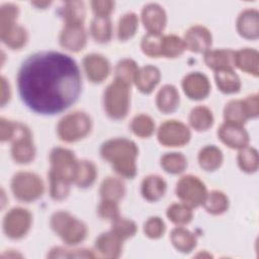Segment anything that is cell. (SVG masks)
<instances>
[{"label": "cell", "instance_id": "cell-13", "mask_svg": "<svg viewBox=\"0 0 259 259\" xmlns=\"http://www.w3.org/2000/svg\"><path fill=\"white\" fill-rule=\"evenodd\" d=\"M183 41L186 50L196 54H204L210 50L212 45V35L205 26L195 24L185 31Z\"/></svg>", "mask_w": 259, "mask_h": 259}, {"label": "cell", "instance_id": "cell-49", "mask_svg": "<svg viewBox=\"0 0 259 259\" xmlns=\"http://www.w3.org/2000/svg\"><path fill=\"white\" fill-rule=\"evenodd\" d=\"M115 3L113 1H92L91 8L94 16L109 17V15L114 10Z\"/></svg>", "mask_w": 259, "mask_h": 259}, {"label": "cell", "instance_id": "cell-8", "mask_svg": "<svg viewBox=\"0 0 259 259\" xmlns=\"http://www.w3.org/2000/svg\"><path fill=\"white\" fill-rule=\"evenodd\" d=\"M175 193L181 202L195 208L202 205L207 190L205 184L197 176L189 174L177 181Z\"/></svg>", "mask_w": 259, "mask_h": 259}, {"label": "cell", "instance_id": "cell-33", "mask_svg": "<svg viewBox=\"0 0 259 259\" xmlns=\"http://www.w3.org/2000/svg\"><path fill=\"white\" fill-rule=\"evenodd\" d=\"M249 118L250 117L243 100L233 99L226 103L224 107L225 122L243 125Z\"/></svg>", "mask_w": 259, "mask_h": 259}, {"label": "cell", "instance_id": "cell-38", "mask_svg": "<svg viewBox=\"0 0 259 259\" xmlns=\"http://www.w3.org/2000/svg\"><path fill=\"white\" fill-rule=\"evenodd\" d=\"M139 27V17L134 12L124 13L117 23V39L127 41L133 38Z\"/></svg>", "mask_w": 259, "mask_h": 259}, {"label": "cell", "instance_id": "cell-43", "mask_svg": "<svg viewBox=\"0 0 259 259\" xmlns=\"http://www.w3.org/2000/svg\"><path fill=\"white\" fill-rule=\"evenodd\" d=\"M110 231H112L115 235H117L119 238L125 241L136 235L138 227L134 221L118 217L117 219L111 222Z\"/></svg>", "mask_w": 259, "mask_h": 259}, {"label": "cell", "instance_id": "cell-41", "mask_svg": "<svg viewBox=\"0 0 259 259\" xmlns=\"http://www.w3.org/2000/svg\"><path fill=\"white\" fill-rule=\"evenodd\" d=\"M139 67L137 63L130 58H124L116 64L114 68V79L125 84L132 85L134 83Z\"/></svg>", "mask_w": 259, "mask_h": 259}, {"label": "cell", "instance_id": "cell-21", "mask_svg": "<svg viewBox=\"0 0 259 259\" xmlns=\"http://www.w3.org/2000/svg\"><path fill=\"white\" fill-rule=\"evenodd\" d=\"M161 80L160 70L153 65H146L139 68L134 84L143 94H150L154 91Z\"/></svg>", "mask_w": 259, "mask_h": 259}, {"label": "cell", "instance_id": "cell-1", "mask_svg": "<svg viewBox=\"0 0 259 259\" xmlns=\"http://www.w3.org/2000/svg\"><path fill=\"white\" fill-rule=\"evenodd\" d=\"M17 91L23 104L40 115H56L71 107L82 92V76L70 56L42 51L27 57L17 73Z\"/></svg>", "mask_w": 259, "mask_h": 259}, {"label": "cell", "instance_id": "cell-15", "mask_svg": "<svg viewBox=\"0 0 259 259\" xmlns=\"http://www.w3.org/2000/svg\"><path fill=\"white\" fill-rule=\"evenodd\" d=\"M141 20L148 33L162 34L167 24V14L158 3H148L142 9Z\"/></svg>", "mask_w": 259, "mask_h": 259}, {"label": "cell", "instance_id": "cell-7", "mask_svg": "<svg viewBox=\"0 0 259 259\" xmlns=\"http://www.w3.org/2000/svg\"><path fill=\"white\" fill-rule=\"evenodd\" d=\"M10 188L13 196L25 203L33 202L39 199L45 191V186L41 178L32 172L20 171L13 175Z\"/></svg>", "mask_w": 259, "mask_h": 259}, {"label": "cell", "instance_id": "cell-47", "mask_svg": "<svg viewBox=\"0 0 259 259\" xmlns=\"http://www.w3.org/2000/svg\"><path fill=\"white\" fill-rule=\"evenodd\" d=\"M90 250L87 249H76L72 253L69 254V257H90L94 258L96 257V254H93L92 252H89ZM67 249L63 247H55L51 250V253L48 254L49 257H67Z\"/></svg>", "mask_w": 259, "mask_h": 259}, {"label": "cell", "instance_id": "cell-52", "mask_svg": "<svg viewBox=\"0 0 259 259\" xmlns=\"http://www.w3.org/2000/svg\"><path fill=\"white\" fill-rule=\"evenodd\" d=\"M51 4H52L51 1H40V2L39 1H34V2H31V5L35 6L38 9H46Z\"/></svg>", "mask_w": 259, "mask_h": 259}, {"label": "cell", "instance_id": "cell-29", "mask_svg": "<svg viewBox=\"0 0 259 259\" xmlns=\"http://www.w3.org/2000/svg\"><path fill=\"white\" fill-rule=\"evenodd\" d=\"M214 81L218 89L224 94H235L241 89V81L233 69L214 72Z\"/></svg>", "mask_w": 259, "mask_h": 259}, {"label": "cell", "instance_id": "cell-40", "mask_svg": "<svg viewBox=\"0 0 259 259\" xmlns=\"http://www.w3.org/2000/svg\"><path fill=\"white\" fill-rule=\"evenodd\" d=\"M186 50L183 38L175 34L162 35L161 39V57L174 59L180 57Z\"/></svg>", "mask_w": 259, "mask_h": 259}, {"label": "cell", "instance_id": "cell-2", "mask_svg": "<svg viewBox=\"0 0 259 259\" xmlns=\"http://www.w3.org/2000/svg\"><path fill=\"white\" fill-rule=\"evenodd\" d=\"M78 160L74 153L63 147H56L50 153L51 168L48 173L50 195L56 201L64 200L70 193L74 183Z\"/></svg>", "mask_w": 259, "mask_h": 259}, {"label": "cell", "instance_id": "cell-17", "mask_svg": "<svg viewBox=\"0 0 259 259\" xmlns=\"http://www.w3.org/2000/svg\"><path fill=\"white\" fill-rule=\"evenodd\" d=\"M59 41L61 47L69 52L78 53L82 51L87 44L84 24H64Z\"/></svg>", "mask_w": 259, "mask_h": 259}, {"label": "cell", "instance_id": "cell-24", "mask_svg": "<svg viewBox=\"0 0 259 259\" xmlns=\"http://www.w3.org/2000/svg\"><path fill=\"white\" fill-rule=\"evenodd\" d=\"M203 61L205 65L214 72L233 69L234 51L227 49L209 50L204 53Z\"/></svg>", "mask_w": 259, "mask_h": 259}, {"label": "cell", "instance_id": "cell-51", "mask_svg": "<svg viewBox=\"0 0 259 259\" xmlns=\"http://www.w3.org/2000/svg\"><path fill=\"white\" fill-rule=\"evenodd\" d=\"M1 81V97H0V102L1 106H5L7 102H9L11 98V88L10 84L7 81V79L4 76H1L0 78Z\"/></svg>", "mask_w": 259, "mask_h": 259}, {"label": "cell", "instance_id": "cell-36", "mask_svg": "<svg viewBox=\"0 0 259 259\" xmlns=\"http://www.w3.org/2000/svg\"><path fill=\"white\" fill-rule=\"evenodd\" d=\"M162 169L171 175H178L187 168V159L182 153H166L160 159Z\"/></svg>", "mask_w": 259, "mask_h": 259}, {"label": "cell", "instance_id": "cell-48", "mask_svg": "<svg viewBox=\"0 0 259 259\" xmlns=\"http://www.w3.org/2000/svg\"><path fill=\"white\" fill-rule=\"evenodd\" d=\"M17 128V121H11L4 117L0 118V140L1 142L12 141Z\"/></svg>", "mask_w": 259, "mask_h": 259}, {"label": "cell", "instance_id": "cell-32", "mask_svg": "<svg viewBox=\"0 0 259 259\" xmlns=\"http://www.w3.org/2000/svg\"><path fill=\"white\" fill-rule=\"evenodd\" d=\"M99 194L101 199L119 201L125 194V185L123 181L116 177H107L100 184Z\"/></svg>", "mask_w": 259, "mask_h": 259}, {"label": "cell", "instance_id": "cell-27", "mask_svg": "<svg viewBox=\"0 0 259 259\" xmlns=\"http://www.w3.org/2000/svg\"><path fill=\"white\" fill-rule=\"evenodd\" d=\"M170 241L173 247L181 253H190L197 244L196 237L184 226H177L171 231Z\"/></svg>", "mask_w": 259, "mask_h": 259}, {"label": "cell", "instance_id": "cell-28", "mask_svg": "<svg viewBox=\"0 0 259 259\" xmlns=\"http://www.w3.org/2000/svg\"><path fill=\"white\" fill-rule=\"evenodd\" d=\"M97 167L89 160H78L74 178V184L79 188H88L93 185L97 177Z\"/></svg>", "mask_w": 259, "mask_h": 259}, {"label": "cell", "instance_id": "cell-5", "mask_svg": "<svg viewBox=\"0 0 259 259\" xmlns=\"http://www.w3.org/2000/svg\"><path fill=\"white\" fill-rule=\"evenodd\" d=\"M102 103L105 113L111 119L125 118L131 109V85L114 79L105 88Z\"/></svg>", "mask_w": 259, "mask_h": 259}, {"label": "cell", "instance_id": "cell-45", "mask_svg": "<svg viewBox=\"0 0 259 259\" xmlns=\"http://www.w3.org/2000/svg\"><path fill=\"white\" fill-rule=\"evenodd\" d=\"M166 231L164 221L159 217H151L144 224L145 236L152 240H157L163 237Z\"/></svg>", "mask_w": 259, "mask_h": 259}, {"label": "cell", "instance_id": "cell-20", "mask_svg": "<svg viewBox=\"0 0 259 259\" xmlns=\"http://www.w3.org/2000/svg\"><path fill=\"white\" fill-rule=\"evenodd\" d=\"M123 242L124 241L112 231H108L100 234V236L96 238L94 248L102 257L117 258L121 254Z\"/></svg>", "mask_w": 259, "mask_h": 259}, {"label": "cell", "instance_id": "cell-22", "mask_svg": "<svg viewBox=\"0 0 259 259\" xmlns=\"http://www.w3.org/2000/svg\"><path fill=\"white\" fill-rule=\"evenodd\" d=\"M167 183L163 177L157 174L146 176L141 183V194L149 202H156L164 197Z\"/></svg>", "mask_w": 259, "mask_h": 259}, {"label": "cell", "instance_id": "cell-16", "mask_svg": "<svg viewBox=\"0 0 259 259\" xmlns=\"http://www.w3.org/2000/svg\"><path fill=\"white\" fill-rule=\"evenodd\" d=\"M219 140L230 149L240 150L249 145V135L243 125L225 122L218 130Z\"/></svg>", "mask_w": 259, "mask_h": 259}, {"label": "cell", "instance_id": "cell-23", "mask_svg": "<svg viewBox=\"0 0 259 259\" xmlns=\"http://www.w3.org/2000/svg\"><path fill=\"white\" fill-rule=\"evenodd\" d=\"M180 104V96L177 88L172 84L164 85L156 95V105L160 112L170 114L175 112Z\"/></svg>", "mask_w": 259, "mask_h": 259}, {"label": "cell", "instance_id": "cell-42", "mask_svg": "<svg viewBox=\"0 0 259 259\" xmlns=\"http://www.w3.org/2000/svg\"><path fill=\"white\" fill-rule=\"evenodd\" d=\"M130 126L132 133L142 139L151 137L155 132V122L153 118L144 113L136 115L132 119Z\"/></svg>", "mask_w": 259, "mask_h": 259}, {"label": "cell", "instance_id": "cell-19", "mask_svg": "<svg viewBox=\"0 0 259 259\" xmlns=\"http://www.w3.org/2000/svg\"><path fill=\"white\" fill-rule=\"evenodd\" d=\"M0 36L2 42L10 50H21L27 42L26 29L17 24L16 21L0 24Z\"/></svg>", "mask_w": 259, "mask_h": 259}, {"label": "cell", "instance_id": "cell-14", "mask_svg": "<svg viewBox=\"0 0 259 259\" xmlns=\"http://www.w3.org/2000/svg\"><path fill=\"white\" fill-rule=\"evenodd\" d=\"M87 79L94 83H102L110 73V63L102 55L91 53L86 55L82 61Z\"/></svg>", "mask_w": 259, "mask_h": 259}, {"label": "cell", "instance_id": "cell-35", "mask_svg": "<svg viewBox=\"0 0 259 259\" xmlns=\"http://www.w3.org/2000/svg\"><path fill=\"white\" fill-rule=\"evenodd\" d=\"M64 24H84L86 9L83 1H67L62 7Z\"/></svg>", "mask_w": 259, "mask_h": 259}, {"label": "cell", "instance_id": "cell-26", "mask_svg": "<svg viewBox=\"0 0 259 259\" xmlns=\"http://www.w3.org/2000/svg\"><path fill=\"white\" fill-rule=\"evenodd\" d=\"M224 161L222 150L214 145H206L201 148L197 155V162L199 167L206 172H213L218 170Z\"/></svg>", "mask_w": 259, "mask_h": 259}, {"label": "cell", "instance_id": "cell-34", "mask_svg": "<svg viewBox=\"0 0 259 259\" xmlns=\"http://www.w3.org/2000/svg\"><path fill=\"white\" fill-rule=\"evenodd\" d=\"M229 204V198L223 191L212 190L206 194L202 206L207 213L212 215H220L228 210Z\"/></svg>", "mask_w": 259, "mask_h": 259}, {"label": "cell", "instance_id": "cell-12", "mask_svg": "<svg viewBox=\"0 0 259 259\" xmlns=\"http://www.w3.org/2000/svg\"><path fill=\"white\" fill-rule=\"evenodd\" d=\"M181 86L184 94L194 101L205 99L209 95L211 88L208 78L200 72H191L185 75Z\"/></svg>", "mask_w": 259, "mask_h": 259}, {"label": "cell", "instance_id": "cell-11", "mask_svg": "<svg viewBox=\"0 0 259 259\" xmlns=\"http://www.w3.org/2000/svg\"><path fill=\"white\" fill-rule=\"evenodd\" d=\"M189 127L180 120L171 119L164 121L158 128V142L164 147H183L190 141Z\"/></svg>", "mask_w": 259, "mask_h": 259}, {"label": "cell", "instance_id": "cell-3", "mask_svg": "<svg viewBox=\"0 0 259 259\" xmlns=\"http://www.w3.org/2000/svg\"><path fill=\"white\" fill-rule=\"evenodd\" d=\"M99 153L101 158L111 165L118 176L125 179L136 177L139 149L134 141L126 138L107 140L101 145Z\"/></svg>", "mask_w": 259, "mask_h": 259}, {"label": "cell", "instance_id": "cell-30", "mask_svg": "<svg viewBox=\"0 0 259 259\" xmlns=\"http://www.w3.org/2000/svg\"><path fill=\"white\" fill-rule=\"evenodd\" d=\"M190 126L196 132H205L213 124L214 117L212 111L204 106L198 105L191 109L188 116Z\"/></svg>", "mask_w": 259, "mask_h": 259}, {"label": "cell", "instance_id": "cell-6", "mask_svg": "<svg viewBox=\"0 0 259 259\" xmlns=\"http://www.w3.org/2000/svg\"><path fill=\"white\" fill-rule=\"evenodd\" d=\"M92 125V119L87 112L75 110L64 115L59 120L57 135L65 143H76L91 133Z\"/></svg>", "mask_w": 259, "mask_h": 259}, {"label": "cell", "instance_id": "cell-31", "mask_svg": "<svg viewBox=\"0 0 259 259\" xmlns=\"http://www.w3.org/2000/svg\"><path fill=\"white\" fill-rule=\"evenodd\" d=\"M90 34L98 44H107L112 37V24L110 17L94 16L90 24Z\"/></svg>", "mask_w": 259, "mask_h": 259}, {"label": "cell", "instance_id": "cell-46", "mask_svg": "<svg viewBox=\"0 0 259 259\" xmlns=\"http://www.w3.org/2000/svg\"><path fill=\"white\" fill-rule=\"evenodd\" d=\"M97 213L98 215L105 221H114L119 214V206L118 202L114 200H108V199H101L98 207H97Z\"/></svg>", "mask_w": 259, "mask_h": 259}, {"label": "cell", "instance_id": "cell-39", "mask_svg": "<svg viewBox=\"0 0 259 259\" xmlns=\"http://www.w3.org/2000/svg\"><path fill=\"white\" fill-rule=\"evenodd\" d=\"M237 163L242 172L247 174L255 173L258 170L259 164L257 150L249 145L240 149L237 156Z\"/></svg>", "mask_w": 259, "mask_h": 259}, {"label": "cell", "instance_id": "cell-37", "mask_svg": "<svg viewBox=\"0 0 259 259\" xmlns=\"http://www.w3.org/2000/svg\"><path fill=\"white\" fill-rule=\"evenodd\" d=\"M168 220L176 226L188 225L193 219L192 207L183 202H174L166 210Z\"/></svg>", "mask_w": 259, "mask_h": 259}, {"label": "cell", "instance_id": "cell-50", "mask_svg": "<svg viewBox=\"0 0 259 259\" xmlns=\"http://www.w3.org/2000/svg\"><path fill=\"white\" fill-rule=\"evenodd\" d=\"M247 112L249 114V117L254 119L258 117L259 114V107H258V95L252 94L247 96L245 99H243Z\"/></svg>", "mask_w": 259, "mask_h": 259}, {"label": "cell", "instance_id": "cell-4", "mask_svg": "<svg viewBox=\"0 0 259 259\" xmlns=\"http://www.w3.org/2000/svg\"><path fill=\"white\" fill-rule=\"evenodd\" d=\"M50 226L53 232L68 246L82 243L88 233L86 225L66 210L54 212L50 220Z\"/></svg>", "mask_w": 259, "mask_h": 259}, {"label": "cell", "instance_id": "cell-9", "mask_svg": "<svg viewBox=\"0 0 259 259\" xmlns=\"http://www.w3.org/2000/svg\"><path fill=\"white\" fill-rule=\"evenodd\" d=\"M32 223L31 213L23 207H13L9 209L3 219V232L11 240L24 238L30 230Z\"/></svg>", "mask_w": 259, "mask_h": 259}, {"label": "cell", "instance_id": "cell-18", "mask_svg": "<svg viewBox=\"0 0 259 259\" xmlns=\"http://www.w3.org/2000/svg\"><path fill=\"white\" fill-rule=\"evenodd\" d=\"M238 33L249 40H256L259 36V12L254 8L243 10L237 18Z\"/></svg>", "mask_w": 259, "mask_h": 259}, {"label": "cell", "instance_id": "cell-10", "mask_svg": "<svg viewBox=\"0 0 259 259\" xmlns=\"http://www.w3.org/2000/svg\"><path fill=\"white\" fill-rule=\"evenodd\" d=\"M11 157L17 164H29L35 157V147L30 130L23 123L17 122L16 134L12 140Z\"/></svg>", "mask_w": 259, "mask_h": 259}, {"label": "cell", "instance_id": "cell-44", "mask_svg": "<svg viewBox=\"0 0 259 259\" xmlns=\"http://www.w3.org/2000/svg\"><path fill=\"white\" fill-rule=\"evenodd\" d=\"M162 34L146 33L141 40L142 52L150 58H161Z\"/></svg>", "mask_w": 259, "mask_h": 259}, {"label": "cell", "instance_id": "cell-25", "mask_svg": "<svg viewBox=\"0 0 259 259\" xmlns=\"http://www.w3.org/2000/svg\"><path fill=\"white\" fill-rule=\"evenodd\" d=\"M258 57V52L254 49H241L234 52V66L247 74L257 77L259 74Z\"/></svg>", "mask_w": 259, "mask_h": 259}]
</instances>
